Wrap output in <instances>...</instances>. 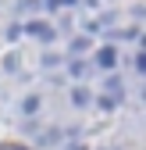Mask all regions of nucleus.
<instances>
[{
	"instance_id": "obj_1",
	"label": "nucleus",
	"mask_w": 146,
	"mask_h": 150,
	"mask_svg": "<svg viewBox=\"0 0 146 150\" xmlns=\"http://www.w3.org/2000/svg\"><path fill=\"white\" fill-rule=\"evenodd\" d=\"M29 32H32V36H39V40H50V36H53V32H50V25H43V22H32V25H29Z\"/></svg>"
},
{
	"instance_id": "obj_2",
	"label": "nucleus",
	"mask_w": 146,
	"mask_h": 150,
	"mask_svg": "<svg viewBox=\"0 0 146 150\" xmlns=\"http://www.w3.org/2000/svg\"><path fill=\"white\" fill-rule=\"evenodd\" d=\"M96 61H100L103 68H111V64H114V50H111V47H103V50L96 54Z\"/></svg>"
},
{
	"instance_id": "obj_3",
	"label": "nucleus",
	"mask_w": 146,
	"mask_h": 150,
	"mask_svg": "<svg viewBox=\"0 0 146 150\" xmlns=\"http://www.w3.org/2000/svg\"><path fill=\"white\" fill-rule=\"evenodd\" d=\"M4 150H25V146H4Z\"/></svg>"
}]
</instances>
